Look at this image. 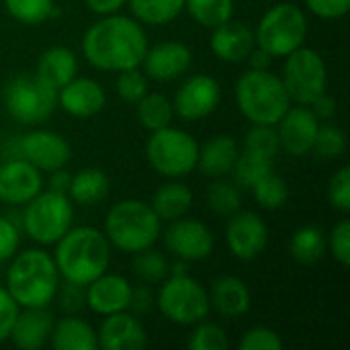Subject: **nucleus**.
Returning a JSON list of instances; mask_svg holds the SVG:
<instances>
[{
    "instance_id": "dca6fc26",
    "label": "nucleus",
    "mask_w": 350,
    "mask_h": 350,
    "mask_svg": "<svg viewBox=\"0 0 350 350\" xmlns=\"http://www.w3.org/2000/svg\"><path fill=\"white\" fill-rule=\"evenodd\" d=\"M275 127H277L281 150L299 158L312 152L320 123L308 105H297V107H289Z\"/></svg>"
},
{
    "instance_id": "4468645a",
    "label": "nucleus",
    "mask_w": 350,
    "mask_h": 350,
    "mask_svg": "<svg viewBox=\"0 0 350 350\" xmlns=\"http://www.w3.org/2000/svg\"><path fill=\"white\" fill-rule=\"evenodd\" d=\"M226 244L230 252L240 260L258 258L269 244V228L258 213L236 211L230 215L226 228Z\"/></svg>"
},
{
    "instance_id": "a19ab883",
    "label": "nucleus",
    "mask_w": 350,
    "mask_h": 350,
    "mask_svg": "<svg viewBox=\"0 0 350 350\" xmlns=\"http://www.w3.org/2000/svg\"><path fill=\"white\" fill-rule=\"evenodd\" d=\"M244 150L277 158V154L281 150L277 127L275 125H254L252 123V127L244 135Z\"/></svg>"
},
{
    "instance_id": "20e7f679",
    "label": "nucleus",
    "mask_w": 350,
    "mask_h": 350,
    "mask_svg": "<svg viewBox=\"0 0 350 350\" xmlns=\"http://www.w3.org/2000/svg\"><path fill=\"white\" fill-rule=\"evenodd\" d=\"M162 234V219L150 203L125 199L115 203L105 219V236L117 250L135 254L152 248Z\"/></svg>"
},
{
    "instance_id": "f03ea898",
    "label": "nucleus",
    "mask_w": 350,
    "mask_h": 350,
    "mask_svg": "<svg viewBox=\"0 0 350 350\" xmlns=\"http://www.w3.org/2000/svg\"><path fill=\"white\" fill-rule=\"evenodd\" d=\"M55 267L64 281L86 287L107 273L111 262V244L105 232L82 226L70 228L55 242Z\"/></svg>"
},
{
    "instance_id": "603ef678",
    "label": "nucleus",
    "mask_w": 350,
    "mask_h": 350,
    "mask_svg": "<svg viewBox=\"0 0 350 350\" xmlns=\"http://www.w3.org/2000/svg\"><path fill=\"white\" fill-rule=\"evenodd\" d=\"M84 4L94 12V14H115L121 10L123 4H127V0H84Z\"/></svg>"
},
{
    "instance_id": "79ce46f5",
    "label": "nucleus",
    "mask_w": 350,
    "mask_h": 350,
    "mask_svg": "<svg viewBox=\"0 0 350 350\" xmlns=\"http://www.w3.org/2000/svg\"><path fill=\"white\" fill-rule=\"evenodd\" d=\"M117 94L125 100L135 105L146 92H148V76L144 72H139L137 68H129V70H121L117 76Z\"/></svg>"
},
{
    "instance_id": "9b49d317",
    "label": "nucleus",
    "mask_w": 350,
    "mask_h": 350,
    "mask_svg": "<svg viewBox=\"0 0 350 350\" xmlns=\"http://www.w3.org/2000/svg\"><path fill=\"white\" fill-rule=\"evenodd\" d=\"M281 80L291 103L310 105L316 96L326 92L328 70L316 49L301 45L285 57Z\"/></svg>"
},
{
    "instance_id": "4c0bfd02",
    "label": "nucleus",
    "mask_w": 350,
    "mask_h": 350,
    "mask_svg": "<svg viewBox=\"0 0 350 350\" xmlns=\"http://www.w3.org/2000/svg\"><path fill=\"white\" fill-rule=\"evenodd\" d=\"M4 6L14 21L29 27L41 25L57 12L53 0H4Z\"/></svg>"
},
{
    "instance_id": "7ed1b4c3",
    "label": "nucleus",
    "mask_w": 350,
    "mask_h": 350,
    "mask_svg": "<svg viewBox=\"0 0 350 350\" xmlns=\"http://www.w3.org/2000/svg\"><path fill=\"white\" fill-rule=\"evenodd\" d=\"M6 291L18 308H47L59 291V273L49 252L29 248L12 256Z\"/></svg>"
},
{
    "instance_id": "5fc2aeb1",
    "label": "nucleus",
    "mask_w": 350,
    "mask_h": 350,
    "mask_svg": "<svg viewBox=\"0 0 350 350\" xmlns=\"http://www.w3.org/2000/svg\"><path fill=\"white\" fill-rule=\"evenodd\" d=\"M49 174H51V178H49V191H55V193H64V195H68V189H70V180H72V176H70L64 168L53 170V172H49Z\"/></svg>"
},
{
    "instance_id": "2eb2a0df",
    "label": "nucleus",
    "mask_w": 350,
    "mask_h": 350,
    "mask_svg": "<svg viewBox=\"0 0 350 350\" xmlns=\"http://www.w3.org/2000/svg\"><path fill=\"white\" fill-rule=\"evenodd\" d=\"M18 158L33 164L37 170L53 172L64 168L72 158V148L55 131L35 129L18 142Z\"/></svg>"
},
{
    "instance_id": "bb28decb",
    "label": "nucleus",
    "mask_w": 350,
    "mask_h": 350,
    "mask_svg": "<svg viewBox=\"0 0 350 350\" xmlns=\"http://www.w3.org/2000/svg\"><path fill=\"white\" fill-rule=\"evenodd\" d=\"M49 342L55 350H96L98 340L94 328L82 318H62L53 324Z\"/></svg>"
},
{
    "instance_id": "a211bd4d",
    "label": "nucleus",
    "mask_w": 350,
    "mask_h": 350,
    "mask_svg": "<svg viewBox=\"0 0 350 350\" xmlns=\"http://www.w3.org/2000/svg\"><path fill=\"white\" fill-rule=\"evenodd\" d=\"M193 64V51L180 41H164L148 47L142 66L148 78L156 82H170L180 78Z\"/></svg>"
},
{
    "instance_id": "ddd939ff",
    "label": "nucleus",
    "mask_w": 350,
    "mask_h": 350,
    "mask_svg": "<svg viewBox=\"0 0 350 350\" xmlns=\"http://www.w3.org/2000/svg\"><path fill=\"white\" fill-rule=\"evenodd\" d=\"M221 100V86L213 76L195 74L187 78L174 94V113L185 121H199L211 115Z\"/></svg>"
},
{
    "instance_id": "2f4dec72",
    "label": "nucleus",
    "mask_w": 350,
    "mask_h": 350,
    "mask_svg": "<svg viewBox=\"0 0 350 350\" xmlns=\"http://www.w3.org/2000/svg\"><path fill=\"white\" fill-rule=\"evenodd\" d=\"M131 14L144 25H166L185 10V0H127Z\"/></svg>"
},
{
    "instance_id": "423d86ee",
    "label": "nucleus",
    "mask_w": 350,
    "mask_h": 350,
    "mask_svg": "<svg viewBox=\"0 0 350 350\" xmlns=\"http://www.w3.org/2000/svg\"><path fill=\"white\" fill-rule=\"evenodd\" d=\"M308 37L306 12L293 2H279L271 6L256 25V45L267 49L273 57H287L299 49Z\"/></svg>"
},
{
    "instance_id": "39448f33",
    "label": "nucleus",
    "mask_w": 350,
    "mask_h": 350,
    "mask_svg": "<svg viewBox=\"0 0 350 350\" xmlns=\"http://www.w3.org/2000/svg\"><path fill=\"white\" fill-rule=\"evenodd\" d=\"M240 113L254 125H277L291 107L281 76L269 70H248L236 82Z\"/></svg>"
},
{
    "instance_id": "9d476101",
    "label": "nucleus",
    "mask_w": 350,
    "mask_h": 350,
    "mask_svg": "<svg viewBox=\"0 0 350 350\" xmlns=\"http://www.w3.org/2000/svg\"><path fill=\"white\" fill-rule=\"evenodd\" d=\"M156 306L168 322L178 326H195L205 320L211 310L209 293L187 273L172 275L170 279L166 277L162 281V287L156 295Z\"/></svg>"
},
{
    "instance_id": "a878e982",
    "label": "nucleus",
    "mask_w": 350,
    "mask_h": 350,
    "mask_svg": "<svg viewBox=\"0 0 350 350\" xmlns=\"http://www.w3.org/2000/svg\"><path fill=\"white\" fill-rule=\"evenodd\" d=\"M35 74L49 84L51 88H62L64 84H68L72 78H76L78 74V57L72 49L64 47V45H53L47 47L39 59H37V70Z\"/></svg>"
},
{
    "instance_id": "aec40b11",
    "label": "nucleus",
    "mask_w": 350,
    "mask_h": 350,
    "mask_svg": "<svg viewBox=\"0 0 350 350\" xmlns=\"http://www.w3.org/2000/svg\"><path fill=\"white\" fill-rule=\"evenodd\" d=\"M131 289L133 287L125 277L103 273L100 277H96L92 283L86 285L84 304L98 316L117 314V312L129 310Z\"/></svg>"
},
{
    "instance_id": "4be33fe9",
    "label": "nucleus",
    "mask_w": 350,
    "mask_h": 350,
    "mask_svg": "<svg viewBox=\"0 0 350 350\" xmlns=\"http://www.w3.org/2000/svg\"><path fill=\"white\" fill-rule=\"evenodd\" d=\"M107 103L105 88L92 78H72L57 88V105L72 117H92L103 111Z\"/></svg>"
},
{
    "instance_id": "c85d7f7f",
    "label": "nucleus",
    "mask_w": 350,
    "mask_h": 350,
    "mask_svg": "<svg viewBox=\"0 0 350 350\" xmlns=\"http://www.w3.org/2000/svg\"><path fill=\"white\" fill-rule=\"evenodd\" d=\"M193 191L183 183H166L158 187V191L152 195V209L162 221H174L178 217H185L193 207Z\"/></svg>"
},
{
    "instance_id": "c03bdc74",
    "label": "nucleus",
    "mask_w": 350,
    "mask_h": 350,
    "mask_svg": "<svg viewBox=\"0 0 350 350\" xmlns=\"http://www.w3.org/2000/svg\"><path fill=\"white\" fill-rule=\"evenodd\" d=\"M283 349V340L281 336L267 328V326H256L250 328L242 340H240V350H281Z\"/></svg>"
},
{
    "instance_id": "6e6552de",
    "label": "nucleus",
    "mask_w": 350,
    "mask_h": 350,
    "mask_svg": "<svg viewBox=\"0 0 350 350\" xmlns=\"http://www.w3.org/2000/svg\"><path fill=\"white\" fill-rule=\"evenodd\" d=\"M74 221V207L68 195L55 191H41L29 203H25L23 211V230L25 234L41 244H55Z\"/></svg>"
},
{
    "instance_id": "412c9836",
    "label": "nucleus",
    "mask_w": 350,
    "mask_h": 350,
    "mask_svg": "<svg viewBox=\"0 0 350 350\" xmlns=\"http://www.w3.org/2000/svg\"><path fill=\"white\" fill-rule=\"evenodd\" d=\"M211 31L213 33H211V39H209V47H211V51H213V55L217 59L228 62V64L244 62L246 55L256 45L254 31L242 21L230 18V21L213 27Z\"/></svg>"
},
{
    "instance_id": "c9c22d12",
    "label": "nucleus",
    "mask_w": 350,
    "mask_h": 350,
    "mask_svg": "<svg viewBox=\"0 0 350 350\" xmlns=\"http://www.w3.org/2000/svg\"><path fill=\"white\" fill-rule=\"evenodd\" d=\"M252 193H254L256 203L262 209H269V211L281 209L287 203V199H289L287 180L283 176L275 174V170L265 174L260 180H256L254 187H252Z\"/></svg>"
},
{
    "instance_id": "7c9ffc66",
    "label": "nucleus",
    "mask_w": 350,
    "mask_h": 350,
    "mask_svg": "<svg viewBox=\"0 0 350 350\" xmlns=\"http://www.w3.org/2000/svg\"><path fill=\"white\" fill-rule=\"evenodd\" d=\"M135 117L144 129L158 131L164 129L172 123L174 117V107L172 103L160 94V92H146L137 103H135Z\"/></svg>"
},
{
    "instance_id": "864d4df0",
    "label": "nucleus",
    "mask_w": 350,
    "mask_h": 350,
    "mask_svg": "<svg viewBox=\"0 0 350 350\" xmlns=\"http://www.w3.org/2000/svg\"><path fill=\"white\" fill-rule=\"evenodd\" d=\"M246 62L250 64V70H269L271 68V62H273V55L267 49L254 45L252 51L246 55Z\"/></svg>"
},
{
    "instance_id": "ea45409f",
    "label": "nucleus",
    "mask_w": 350,
    "mask_h": 350,
    "mask_svg": "<svg viewBox=\"0 0 350 350\" xmlns=\"http://www.w3.org/2000/svg\"><path fill=\"white\" fill-rule=\"evenodd\" d=\"M195 326L197 328L193 330V334L187 342L191 350H226L230 347L228 334L221 326L205 322V320H201Z\"/></svg>"
},
{
    "instance_id": "49530a36",
    "label": "nucleus",
    "mask_w": 350,
    "mask_h": 350,
    "mask_svg": "<svg viewBox=\"0 0 350 350\" xmlns=\"http://www.w3.org/2000/svg\"><path fill=\"white\" fill-rule=\"evenodd\" d=\"M21 244V232L18 228L4 215H0V262L10 260Z\"/></svg>"
},
{
    "instance_id": "37998d69",
    "label": "nucleus",
    "mask_w": 350,
    "mask_h": 350,
    "mask_svg": "<svg viewBox=\"0 0 350 350\" xmlns=\"http://www.w3.org/2000/svg\"><path fill=\"white\" fill-rule=\"evenodd\" d=\"M328 201L340 213L350 211V168L342 166L328 185Z\"/></svg>"
},
{
    "instance_id": "393cba45",
    "label": "nucleus",
    "mask_w": 350,
    "mask_h": 350,
    "mask_svg": "<svg viewBox=\"0 0 350 350\" xmlns=\"http://www.w3.org/2000/svg\"><path fill=\"white\" fill-rule=\"evenodd\" d=\"M211 308L224 318H240L250 310L252 295L248 285L232 275H224L213 279L209 293Z\"/></svg>"
},
{
    "instance_id": "cd10ccee",
    "label": "nucleus",
    "mask_w": 350,
    "mask_h": 350,
    "mask_svg": "<svg viewBox=\"0 0 350 350\" xmlns=\"http://www.w3.org/2000/svg\"><path fill=\"white\" fill-rule=\"evenodd\" d=\"M111 191V180L100 168H82L70 180L68 197L82 207H94L107 199Z\"/></svg>"
},
{
    "instance_id": "f3484780",
    "label": "nucleus",
    "mask_w": 350,
    "mask_h": 350,
    "mask_svg": "<svg viewBox=\"0 0 350 350\" xmlns=\"http://www.w3.org/2000/svg\"><path fill=\"white\" fill-rule=\"evenodd\" d=\"M43 191L41 170L23 158H10L0 164V201L6 205H25Z\"/></svg>"
},
{
    "instance_id": "de8ad7c7",
    "label": "nucleus",
    "mask_w": 350,
    "mask_h": 350,
    "mask_svg": "<svg viewBox=\"0 0 350 350\" xmlns=\"http://www.w3.org/2000/svg\"><path fill=\"white\" fill-rule=\"evenodd\" d=\"M21 308L18 304L12 299V295L6 291V287L0 285V345L4 340H8L10 336V330H12V324L18 316Z\"/></svg>"
},
{
    "instance_id": "09e8293b",
    "label": "nucleus",
    "mask_w": 350,
    "mask_h": 350,
    "mask_svg": "<svg viewBox=\"0 0 350 350\" xmlns=\"http://www.w3.org/2000/svg\"><path fill=\"white\" fill-rule=\"evenodd\" d=\"M306 6L320 18H340L350 10V0H306Z\"/></svg>"
},
{
    "instance_id": "473e14b6",
    "label": "nucleus",
    "mask_w": 350,
    "mask_h": 350,
    "mask_svg": "<svg viewBox=\"0 0 350 350\" xmlns=\"http://www.w3.org/2000/svg\"><path fill=\"white\" fill-rule=\"evenodd\" d=\"M273 166H275V158L258 154V152L242 150L238 154V160L232 170L234 183L240 189H252L256 180H260L269 172H273Z\"/></svg>"
},
{
    "instance_id": "5701e85b",
    "label": "nucleus",
    "mask_w": 350,
    "mask_h": 350,
    "mask_svg": "<svg viewBox=\"0 0 350 350\" xmlns=\"http://www.w3.org/2000/svg\"><path fill=\"white\" fill-rule=\"evenodd\" d=\"M53 324L55 320L47 308H21L8 338L16 349L37 350L49 340Z\"/></svg>"
},
{
    "instance_id": "e433bc0d",
    "label": "nucleus",
    "mask_w": 350,
    "mask_h": 350,
    "mask_svg": "<svg viewBox=\"0 0 350 350\" xmlns=\"http://www.w3.org/2000/svg\"><path fill=\"white\" fill-rule=\"evenodd\" d=\"M131 271L146 285H156V283H162L168 277L170 267H168V260H166L164 254H160V252H156L152 248H146V250L133 254Z\"/></svg>"
},
{
    "instance_id": "8fccbe9b",
    "label": "nucleus",
    "mask_w": 350,
    "mask_h": 350,
    "mask_svg": "<svg viewBox=\"0 0 350 350\" xmlns=\"http://www.w3.org/2000/svg\"><path fill=\"white\" fill-rule=\"evenodd\" d=\"M308 107H310L312 113L318 117V121H320V119H324V121H326V119H332V117L336 115V111H338L336 98L330 96V94H326V92H322L320 96H316Z\"/></svg>"
},
{
    "instance_id": "72a5a7b5",
    "label": "nucleus",
    "mask_w": 350,
    "mask_h": 350,
    "mask_svg": "<svg viewBox=\"0 0 350 350\" xmlns=\"http://www.w3.org/2000/svg\"><path fill=\"white\" fill-rule=\"evenodd\" d=\"M207 203L215 215L230 217L236 211H240V207H242L240 187L232 180H226V176L213 178V183L209 185V191H207Z\"/></svg>"
},
{
    "instance_id": "b1692460",
    "label": "nucleus",
    "mask_w": 350,
    "mask_h": 350,
    "mask_svg": "<svg viewBox=\"0 0 350 350\" xmlns=\"http://www.w3.org/2000/svg\"><path fill=\"white\" fill-rule=\"evenodd\" d=\"M238 154H240V148L232 135L228 133L213 135L209 142L199 146L197 168L201 170V174L209 178H224L232 174Z\"/></svg>"
},
{
    "instance_id": "3c124183",
    "label": "nucleus",
    "mask_w": 350,
    "mask_h": 350,
    "mask_svg": "<svg viewBox=\"0 0 350 350\" xmlns=\"http://www.w3.org/2000/svg\"><path fill=\"white\" fill-rule=\"evenodd\" d=\"M156 299L154 295L150 293L148 287H137V289H131V299H129V308L139 316V314H148L152 308H154Z\"/></svg>"
},
{
    "instance_id": "f257e3e1",
    "label": "nucleus",
    "mask_w": 350,
    "mask_h": 350,
    "mask_svg": "<svg viewBox=\"0 0 350 350\" xmlns=\"http://www.w3.org/2000/svg\"><path fill=\"white\" fill-rule=\"evenodd\" d=\"M148 51L142 23L123 14H105L92 23L82 37V53L92 68L121 72L139 68Z\"/></svg>"
},
{
    "instance_id": "6ab92c4d",
    "label": "nucleus",
    "mask_w": 350,
    "mask_h": 350,
    "mask_svg": "<svg viewBox=\"0 0 350 350\" xmlns=\"http://www.w3.org/2000/svg\"><path fill=\"white\" fill-rule=\"evenodd\" d=\"M96 340L103 350H142L148 345V334L135 314L123 310L105 316Z\"/></svg>"
},
{
    "instance_id": "58836bf2",
    "label": "nucleus",
    "mask_w": 350,
    "mask_h": 350,
    "mask_svg": "<svg viewBox=\"0 0 350 350\" xmlns=\"http://www.w3.org/2000/svg\"><path fill=\"white\" fill-rule=\"evenodd\" d=\"M345 150H347V135L342 129H338L334 125L318 127L314 148H312V152H316V156H320L324 160H334V158L342 156Z\"/></svg>"
},
{
    "instance_id": "f704fd0d",
    "label": "nucleus",
    "mask_w": 350,
    "mask_h": 350,
    "mask_svg": "<svg viewBox=\"0 0 350 350\" xmlns=\"http://www.w3.org/2000/svg\"><path fill=\"white\" fill-rule=\"evenodd\" d=\"M185 8L201 27L213 29L234 14V0H185Z\"/></svg>"
},
{
    "instance_id": "1a4fd4ad",
    "label": "nucleus",
    "mask_w": 350,
    "mask_h": 350,
    "mask_svg": "<svg viewBox=\"0 0 350 350\" xmlns=\"http://www.w3.org/2000/svg\"><path fill=\"white\" fill-rule=\"evenodd\" d=\"M146 158L158 174L166 178H183L197 168L199 144L191 133L168 125L152 131L146 144Z\"/></svg>"
},
{
    "instance_id": "f8f14e48",
    "label": "nucleus",
    "mask_w": 350,
    "mask_h": 350,
    "mask_svg": "<svg viewBox=\"0 0 350 350\" xmlns=\"http://www.w3.org/2000/svg\"><path fill=\"white\" fill-rule=\"evenodd\" d=\"M160 236L164 240L166 250L185 262H197L211 256L215 246L211 230L203 221L191 219L187 215L168 221V228Z\"/></svg>"
},
{
    "instance_id": "a18cd8bd",
    "label": "nucleus",
    "mask_w": 350,
    "mask_h": 350,
    "mask_svg": "<svg viewBox=\"0 0 350 350\" xmlns=\"http://www.w3.org/2000/svg\"><path fill=\"white\" fill-rule=\"evenodd\" d=\"M326 244L332 252V256L342 265V267H349L350 265V221L349 219H342L338 221L330 236L326 238Z\"/></svg>"
},
{
    "instance_id": "0eeeda50",
    "label": "nucleus",
    "mask_w": 350,
    "mask_h": 350,
    "mask_svg": "<svg viewBox=\"0 0 350 350\" xmlns=\"http://www.w3.org/2000/svg\"><path fill=\"white\" fill-rule=\"evenodd\" d=\"M2 100L14 121L27 127H37L53 115L57 107V90L45 84L37 74H21L6 82Z\"/></svg>"
},
{
    "instance_id": "c756f323",
    "label": "nucleus",
    "mask_w": 350,
    "mask_h": 350,
    "mask_svg": "<svg viewBox=\"0 0 350 350\" xmlns=\"http://www.w3.org/2000/svg\"><path fill=\"white\" fill-rule=\"evenodd\" d=\"M326 250V234L318 226H304L295 230L289 242V252L299 265H314L322 260Z\"/></svg>"
}]
</instances>
